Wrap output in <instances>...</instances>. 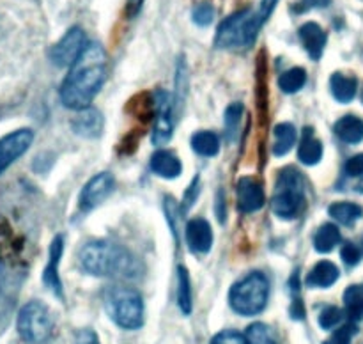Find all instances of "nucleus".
<instances>
[{"mask_svg": "<svg viewBox=\"0 0 363 344\" xmlns=\"http://www.w3.org/2000/svg\"><path fill=\"white\" fill-rule=\"evenodd\" d=\"M106 78V53L96 43H87L84 52L69 66L60 87L64 106L73 110L87 109L103 87Z\"/></svg>", "mask_w": 363, "mask_h": 344, "instance_id": "f257e3e1", "label": "nucleus"}, {"mask_svg": "<svg viewBox=\"0 0 363 344\" xmlns=\"http://www.w3.org/2000/svg\"><path fill=\"white\" fill-rule=\"evenodd\" d=\"M80 266L94 277H137L138 262L124 247L110 241H92L80 250Z\"/></svg>", "mask_w": 363, "mask_h": 344, "instance_id": "f03ea898", "label": "nucleus"}, {"mask_svg": "<svg viewBox=\"0 0 363 344\" xmlns=\"http://www.w3.org/2000/svg\"><path fill=\"white\" fill-rule=\"evenodd\" d=\"M264 16L259 11L245 9L227 18L216 32V46L218 48L247 50L254 45L257 32L264 25Z\"/></svg>", "mask_w": 363, "mask_h": 344, "instance_id": "7ed1b4c3", "label": "nucleus"}, {"mask_svg": "<svg viewBox=\"0 0 363 344\" xmlns=\"http://www.w3.org/2000/svg\"><path fill=\"white\" fill-rule=\"evenodd\" d=\"M105 309L110 319L121 328L137 330L144 325V300L133 287H108L105 293Z\"/></svg>", "mask_w": 363, "mask_h": 344, "instance_id": "20e7f679", "label": "nucleus"}, {"mask_svg": "<svg viewBox=\"0 0 363 344\" xmlns=\"http://www.w3.org/2000/svg\"><path fill=\"white\" fill-rule=\"evenodd\" d=\"M305 204V181L294 167H286L279 172L275 192L272 197V208L277 216L291 220L301 211Z\"/></svg>", "mask_w": 363, "mask_h": 344, "instance_id": "39448f33", "label": "nucleus"}, {"mask_svg": "<svg viewBox=\"0 0 363 344\" xmlns=\"http://www.w3.org/2000/svg\"><path fill=\"white\" fill-rule=\"evenodd\" d=\"M269 282L264 273L252 272L234 284L229 293V304L241 316H255L268 305Z\"/></svg>", "mask_w": 363, "mask_h": 344, "instance_id": "423d86ee", "label": "nucleus"}, {"mask_svg": "<svg viewBox=\"0 0 363 344\" xmlns=\"http://www.w3.org/2000/svg\"><path fill=\"white\" fill-rule=\"evenodd\" d=\"M53 328V318L45 304L34 300L21 307L18 314V333L21 339L30 344H43L52 337Z\"/></svg>", "mask_w": 363, "mask_h": 344, "instance_id": "0eeeda50", "label": "nucleus"}, {"mask_svg": "<svg viewBox=\"0 0 363 344\" xmlns=\"http://www.w3.org/2000/svg\"><path fill=\"white\" fill-rule=\"evenodd\" d=\"M87 46V39H85V32L80 27H73L64 34V38L57 43L50 52V59L57 66H71L74 60L80 57Z\"/></svg>", "mask_w": 363, "mask_h": 344, "instance_id": "6e6552de", "label": "nucleus"}, {"mask_svg": "<svg viewBox=\"0 0 363 344\" xmlns=\"http://www.w3.org/2000/svg\"><path fill=\"white\" fill-rule=\"evenodd\" d=\"M34 140V133L28 128L16 130L13 133L6 135L0 138V174L6 169H9L11 163L16 162Z\"/></svg>", "mask_w": 363, "mask_h": 344, "instance_id": "1a4fd4ad", "label": "nucleus"}, {"mask_svg": "<svg viewBox=\"0 0 363 344\" xmlns=\"http://www.w3.org/2000/svg\"><path fill=\"white\" fill-rule=\"evenodd\" d=\"M113 190V177L112 174L101 172L96 174L92 179H89V183L85 184L84 190L80 194V208L89 211V209L96 208L98 204H101Z\"/></svg>", "mask_w": 363, "mask_h": 344, "instance_id": "9d476101", "label": "nucleus"}, {"mask_svg": "<svg viewBox=\"0 0 363 344\" xmlns=\"http://www.w3.org/2000/svg\"><path fill=\"white\" fill-rule=\"evenodd\" d=\"M238 209L243 213H254L264 206L266 197L262 184L255 177H241L236 184Z\"/></svg>", "mask_w": 363, "mask_h": 344, "instance_id": "9b49d317", "label": "nucleus"}, {"mask_svg": "<svg viewBox=\"0 0 363 344\" xmlns=\"http://www.w3.org/2000/svg\"><path fill=\"white\" fill-rule=\"evenodd\" d=\"M155 101L156 110H158V117H156L155 128H152V144L163 145L172 138V110H170L169 96L165 92H158Z\"/></svg>", "mask_w": 363, "mask_h": 344, "instance_id": "f8f14e48", "label": "nucleus"}, {"mask_svg": "<svg viewBox=\"0 0 363 344\" xmlns=\"http://www.w3.org/2000/svg\"><path fill=\"white\" fill-rule=\"evenodd\" d=\"M186 243L191 252L206 254L213 247L211 226L204 218H194L186 226Z\"/></svg>", "mask_w": 363, "mask_h": 344, "instance_id": "ddd939ff", "label": "nucleus"}, {"mask_svg": "<svg viewBox=\"0 0 363 344\" xmlns=\"http://www.w3.org/2000/svg\"><path fill=\"white\" fill-rule=\"evenodd\" d=\"M62 250L64 240L62 236H57L55 240L52 241V247H50V261L45 270V275H43V280H45L46 286H48L50 289H52V293L57 294L59 298H62V282H60L59 279V262Z\"/></svg>", "mask_w": 363, "mask_h": 344, "instance_id": "4468645a", "label": "nucleus"}, {"mask_svg": "<svg viewBox=\"0 0 363 344\" xmlns=\"http://www.w3.org/2000/svg\"><path fill=\"white\" fill-rule=\"evenodd\" d=\"M300 39L303 43L305 50L314 60L321 59L323 52L326 46V32L314 21L301 25L300 27Z\"/></svg>", "mask_w": 363, "mask_h": 344, "instance_id": "2eb2a0df", "label": "nucleus"}, {"mask_svg": "<svg viewBox=\"0 0 363 344\" xmlns=\"http://www.w3.org/2000/svg\"><path fill=\"white\" fill-rule=\"evenodd\" d=\"M73 130L85 138H94L103 130V117L96 109H82L73 121Z\"/></svg>", "mask_w": 363, "mask_h": 344, "instance_id": "dca6fc26", "label": "nucleus"}, {"mask_svg": "<svg viewBox=\"0 0 363 344\" xmlns=\"http://www.w3.org/2000/svg\"><path fill=\"white\" fill-rule=\"evenodd\" d=\"M151 169L156 176L165 179H176L183 170L179 158L170 151H156L151 158Z\"/></svg>", "mask_w": 363, "mask_h": 344, "instance_id": "f3484780", "label": "nucleus"}, {"mask_svg": "<svg viewBox=\"0 0 363 344\" xmlns=\"http://www.w3.org/2000/svg\"><path fill=\"white\" fill-rule=\"evenodd\" d=\"M339 275L340 272L337 265H333L332 261H319L307 275V286L326 289L339 280Z\"/></svg>", "mask_w": 363, "mask_h": 344, "instance_id": "a211bd4d", "label": "nucleus"}, {"mask_svg": "<svg viewBox=\"0 0 363 344\" xmlns=\"http://www.w3.org/2000/svg\"><path fill=\"white\" fill-rule=\"evenodd\" d=\"M335 135L346 144H358L363 140V121L357 116H344L333 126Z\"/></svg>", "mask_w": 363, "mask_h": 344, "instance_id": "6ab92c4d", "label": "nucleus"}, {"mask_svg": "<svg viewBox=\"0 0 363 344\" xmlns=\"http://www.w3.org/2000/svg\"><path fill=\"white\" fill-rule=\"evenodd\" d=\"M330 89H332V94L337 101L350 103L357 96L358 80L344 73H333L332 78H330Z\"/></svg>", "mask_w": 363, "mask_h": 344, "instance_id": "aec40b11", "label": "nucleus"}, {"mask_svg": "<svg viewBox=\"0 0 363 344\" xmlns=\"http://www.w3.org/2000/svg\"><path fill=\"white\" fill-rule=\"evenodd\" d=\"M344 307L351 321L363 319V284H353L344 291Z\"/></svg>", "mask_w": 363, "mask_h": 344, "instance_id": "412c9836", "label": "nucleus"}, {"mask_svg": "<svg viewBox=\"0 0 363 344\" xmlns=\"http://www.w3.org/2000/svg\"><path fill=\"white\" fill-rule=\"evenodd\" d=\"M177 305L184 316L191 314L194 309V298H191V284L188 270L184 266L177 268Z\"/></svg>", "mask_w": 363, "mask_h": 344, "instance_id": "4be33fe9", "label": "nucleus"}, {"mask_svg": "<svg viewBox=\"0 0 363 344\" xmlns=\"http://www.w3.org/2000/svg\"><path fill=\"white\" fill-rule=\"evenodd\" d=\"M328 213L330 216H333V218H335L339 223H342V226H353L357 220H360L363 216L362 206L354 204V202H347V201L332 204L330 206Z\"/></svg>", "mask_w": 363, "mask_h": 344, "instance_id": "5701e85b", "label": "nucleus"}, {"mask_svg": "<svg viewBox=\"0 0 363 344\" xmlns=\"http://www.w3.org/2000/svg\"><path fill=\"white\" fill-rule=\"evenodd\" d=\"M340 241V231L335 223H325L318 229L314 236V247L315 250L321 252V254H328L333 248L337 247V243Z\"/></svg>", "mask_w": 363, "mask_h": 344, "instance_id": "b1692460", "label": "nucleus"}, {"mask_svg": "<svg viewBox=\"0 0 363 344\" xmlns=\"http://www.w3.org/2000/svg\"><path fill=\"white\" fill-rule=\"evenodd\" d=\"M298 158L305 165H315V163L321 162L323 158V144L314 137L312 133L305 135V138L301 140L300 148H298Z\"/></svg>", "mask_w": 363, "mask_h": 344, "instance_id": "393cba45", "label": "nucleus"}, {"mask_svg": "<svg viewBox=\"0 0 363 344\" xmlns=\"http://www.w3.org/2000/svg\"><path fill=\"white\" fill-rule=\"evenodd\" d=\"M294 142H296V130L293 124L282 123L275 126V145H273V152L275 156H286L287 152L293 149Z\"/></svg>", "mask_w": 363, "mask_h": 344, "instance_id": "a878e982", "label": "nucleus"}, {"mask_svg": "<svg viewBox=\"0 0 363 344\" xmlns=\"http://www.w3.org/2000/svg\"><path fill=\"white\" fill-rule=\"evenodd\" d=\"M191 148L201 156H215L220 149V140L211 131H197L191 137Z\"/></svg>", "mask_w": 363, "mask_h": 344, "instance_id": "bb28decb", "label": "nucleus"}, {"mask_svg": "<svg viewBox=\"0 0 363 344\" xmlns=\"http://www.w3.org/2000/svg\"><path fill=\"white\" fill-rule=\"evenodd\" d=\"M305 82H307V73H305L303 67H291L279 78V87L280 91L293 94L303 87Z\"/></svg>", "mask_w": 363, "mask_h": 344, "instance_id": "cd10ccee", "label": "nucleus"}, {"mask_svg": "<svg viewBox=\"0 0 363 344\" xmlns=\"http://www.w3.org/2000/svg\"><path fill=\"white\" fill-rule=\"evenodd\" d=\"M245 335H247L248 344H277L275 333L264 323H254V325H250Z\"/></svg>", "mask_w": 363, "mask_h": 344, "instance_id": "c85d7f7f", "label": "nucleus"}, {"mask_svg": "<svg viewBox=\"0 0 363 344\" xmlns=\"http://www.w3.org/2000/svg\"><path fill=\"white\" fill-rule=\"evenodd\" d=\"M344 319V311L342 309L335 307V305H330V307H325L319 314V326L323 330H332L339 325Z\"/></svg>", "mask_w": 363, "mask_h": 344, "instance_id": "c756f323", "label": "nucleus"}, {"mask_svg": "<svg viewBox=\"0 0 363 344\" xmlns=\"http://www.w3.org/2000/svg\"><path fill=\"white\" fill-rule=\"evenodd\" d=\"M358 333V326L354 321L346 323V325L340 326L339 330L333 332V335L330 337V340H326L325 344H351L353 337Z\"/></svg>", "mask_w": 363, "mask_h": 344, "instance_id": "7c9ffc66", "label": "nucleus"}, {"mask_svg": "<svg viewBox=\"0 0 363 344\" xmlns=\"http://www.w3.org/2000/svg\"><path fill=\"white\" fill-rule=\"evenodd\" d=\"M241 112H243V105H241V103H233V105L227 106V110H225V128H227V133H229L230 137L236 133L238 126H240Z\"/></svg>", "mask_w": 363, "mask_h": 344, "instance_id": "2f4dec72", "label": "nucleus"}, {"mask_svg": "<svg viewBox=\"0 0 363 344\" xmlns=\"http://www.w3.org/2000/svg\"><path fill=\"white\" fill-rule=\"evenodd\" d=\"M211 344H248L247 335L236 330H223L211 339Z\"/></svg>", "mask_w": 363, "mask_h": 344, "instance_id": "473e14b6", "label": "nucleus"}, {"mask_svg": "<svg viewBox=\"0 0 363 344\" xmlns=\"http://www.w3.org/2000/svg\"><path fill=\"white\" fill-rule=\"evenodd\" d=\"M213 18H215V9H213L211 4L204 2L194 9V21L201 25V27H208L213 21Z\"/></svg>", "mask_w": 363, "mask_h": 344, "instance_id": "72a5a7b5", "label": "nucleus"}, {"mask_svg": "<svg viewBox=\"0 0 363 344\" xmlns=\"http://www.w3.org/2000/svg\"><path fill=\"white\" fill-rule=\"evenodd\" d=\"M340 257L347 266H357L362 259V250L353 243H346L340 250Z\"/></svg>", "mask_w": 363, "mask_h": 344, "instance_id": "f704fd0d", "label": "nucleus"}, {"mask_svg": "<svg viewBox=\"0 0 363 344\" xmlns=\"http://www.w3.org/2000/svg\"><path fill=\"white\" fill-rule=\"evenodd\" d=\"M346 174L351 177H362L363 176V152L351 156V158L347 160Z\"/></svg>", "mask_w": 363, "mask_h": 344, "instance_id": "c9c22d12", "label": "nucleus"}, {"mask_svg": "<svg viewBox=\"0 0 363 344\" xmlns=\"http://www.w3.org/2000/svg\"><path fill=\"white\" fill-rule=\"evenodd\" d=\"M332 4V0H300V2L294 6L296 13H307L311 9H321V7H328Z\"/></svg>", "mask_w": 363, "mask_h": 344, "instance_id": "e433bc0d", "label": "nucleus"}, {"mask_svg": "<svg viewBox=\"0 0 363 344\" xmlns=\"http://www.w3.org/2000/svg\"><path fill=\"white\" fill-rule=\"evenodd\" d=\"M77 344H99L98 333L92 328H84L77 333Z\"/></svg>", "mask_w": 363, "mask_h": 344, "instance_id": "4c0bfd02", "label": "nucleus"}, {"mask_svg": "<svg viewBox=\"0 0 363 344\" xmlns=\"http://www.w3.org/2000/svg\"><path fill=\"white\" fill-rule=\"evenodd\" d=\"M197 194H199V177H195L194 183H191V187L188 188L186 197H184V202H186V208H190V206L194 204V201H195V199H197Z\"/></svg>", "mask_w": 363, "mask_h": 344, "instance_id": "58836bf2", "label": "nucleus"}, {"mask_svg": "<svg viewBox=\"0 0 363 344\" xmlns=\"http://www.w3.org/2000/svg\"><path fill=\"white\" fill-rule=\"evenodd\" d=\"M291 318L293 319H303L305 318V309L301 304L300 298H294L293 305H291Z\"/></svg>", "mask_w": 363, "mask_h": 344, "instance_id": "ea45409f", "label": "nucleus"}, {"mask_svg": "<svg viewBox=\"0 0 363 344\" xmlns=\"http://www.w3.org/2000/svg\"><path fill=\"white\" fill-rule=\"evenodd\" d=\"M142 2H144V0H130V7H131V13H137L138 9H140L142 7Z\"/></svg>", "mask_w": 363, "mask_h": 344, "instance_id": "a19ab883", "label": "nucleus"}, {"mask_svg": "<svg viewBox=\"0 0 363 344\" xmlns=\"http://www.w3.org/2000/svg\"><path fill=\"white\" fill-rule=\"evenodd\" d=\"M4 284V270H2V265H0V287H2Z\"/></svg>", "mask_w": 363, "mask_h": 344, "instance_id": "79ce46f5", "label": "nucleus"}]
</instances>
